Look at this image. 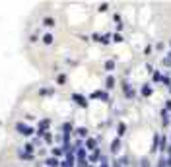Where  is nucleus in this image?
<instances>
[{
  "label": "nucleus",
  "instance_id": "nucleus-12",
  "mask_svg": "<svg viewBox=\"0 0 171 167\" xmlns=\"http://www.w3.org/2000/svg\"><path fill=\"white\" fill-rule=\"evenodd\" d=\"M124 132H127V124H124V123H119V132H117V134H119V136H123Z\"/></svg>",
  "mask_w": 171,
  "mask_h": 167
},
{
  "label": "nucleus",
  "instance_id": "nucleus-8",
  "mask_svg": "<svg viewBox=\"0 0 171 167\" xmlns=\"http://www.w3.org/2000/svg\"><path fill=\"white\" fill-rule=\"evenodd\" d=\"M105 88H107V89H113V88H115V78H113V76H109V78L105 80Z\"/></svg>",
  "mask_w": 171,
  "mask_h": 167
},
{
  "label": "nucleus",
  "instance_id": "nucleus-1",
  "mask_svg": "<svg viewBox=\"0 0 171 167\" xmlns=\"http://www.w3.org/2000/svg\"><path fill=\"white\" fill-rule=\"evenodd\" d=\"M16 128H18V130H22V134H23V136H33V134L37 132V130H35L33 126H27V124H23V123H18V124H16Z\"/></svg>",
  "mask_w": 171,
  "mask_h": 167
},
{
  "label": "nucleus",
  "instance_id": "nucleus-15",
  "mask_svg": "<svg viewBox=\"0 0 171 167\" xmlns=\"http://www.w3.org/2000/svg\"><path fill=\"white\" fill-rule=\"evenodd\" d=\"M115 41H117V43H121V41H123V37H121L119 33H115Z\"/></svg>",
  "mask_w": 171,
  "mask_h": 167
},
{
  "label": "nucleus",
  "instance_id": "nucleus-7",
  "mask_svg": "<svg viewBox=\"0 0 171 167\" xmlns=\"http://www.w3.org/2000/svg\"><path fill=\"white\" fill-rule=\"evenodd\" d=\"M43 25L45 27H52L55 25V18H51V16H49V18H43Z\"/></svg>",
  "mask_w": 171,
  "mask_h": 167
},
{
  "label": "nucleus",
  "instance_id": "nucleus-3",
  "mask_svg": "<svg viewBox=\"0 0 171 167\" xmlns=\"http://www.w3.org/2000/svg\"><path fill=\"white\" fill-rule=\"evenodd\" d=\"M86 150H89V152H95L97 150V140L95 138H88V140H86Z\"/></svg>",
  "mask_w": 171,
  "mask_h": 167
},
{
  "label": "nucleus",
  "instance_id": "nucleus-13",
  "mask_svg": "<svg viewBox=\"0 0 171 167\" xmlns=\"http://www.w3.org/2000/svg\"><path fill=\"white\" fill-rule=\"evenodd\" d=\"M142 95H152V88H150V85H144V88H142Z\"/></svg>",
  "mask_w": 171,
  "mask_h": 167
},
{
  "label": "nucleus",
  "instance_id": "nucleus-10",
  "mask_svg": "<svg viewBox=\"0 0 171 167\" xmlns=\"http://www.w3.org/2000/svg\"><path fill=\"white\" fill-rule=\"evenodd\" d=\"M105 70H107V72L115 70V60H107V62H105Z\"/></svg>",
  "mask_w": 171,
  "mask_h": 167
},
{
  "label": "nucleus",
  "instance_id": "nucleus-16",
  "mask_svg": "<svg viewBox=\"0 0 171 167\" xmlns=\"http://www.w3.org/2000/svg\"><path fill=\"white\" fill-rule=\"evenodd\" d=\"M154 80H156V82H158V80H161V74H160V72H156V74H154Z\"/></svg>",
  "mask_w": 171,
  "mask_h": 167
},
{
  "label": "nucleus",
  "instance_id": "nucleus-2",
  "mask_svg": "<svg viewBox=\"0 0 171 167\" xmlns=\"http://www.w3.org/2000/svg\"><path fill=\"white\" fill-rule=\"evenodd\" d=\"M72 101H74L76 105H80V107H88V99H86L84 95H80V93H74V95H72Z\"/></svg>",
  "mask_w": 171,
  "mask_h": 167
},
{
  "label": "nucleus",
  "instance_id": "nucleus-17",
  "mask_svg": "<svg viewBox=\"0 0 171 167\" xmlns=\"http://www.w3.org/2000/svg\"><path fill=\"white\" fill-rule=\"evenodd\" d=\"M164 64H165V66H169V64H171V58H169V56H167V58H164Z\"/></svg>",
  "mask_w": 171,
  "mask_h": 167
},
{
  "label": "nucleus",
  "instance_id": "nucleus-9",
  "mask_svg": "<svg viewBox=\"0 0 171 167\" xmlns=\"http://www.w3.org/2000/svg\"><path fill=\"white\" fill-rule=\"evenodd\" d=\"M41 39H43V43H45V45H52V39H55V37H52L51 33H45Z\"/></svg>",
  "mask_w": 171,
  "mask_h": 167
},
{
  "label": "nucleus",
  "instance_id": "nucleus-14",
  "mask_svg": "<svg viewBox=\"0 0 171 167\" xmlns=\"http://www.w3.org/2000/svg\"><path fill=\"white\" fill-rule=\"evenodd\" d=\"M56 82H58V84H66V76H64V74H58V76H56Z\"/></svg>",
  "mask_w": 171,
  "mask_h": 167
},
{
  "label": "nucleus",
  "instance_id": "nucleus-19",
  "mask_svg": "<svg viewBox=\"0 0 171 167\" xmlns=\"http://www.w3.org/2000/svg\"><path fill=\"white\" fill-rule=\"evenodd\" d=\"M169 91H171V85H169Z\"/></svg>",
  "mask_w": 171,
  "mask_h": 167
},
{
  "label": "nucleus",
  "instance_id": "nucleus-6",
  "mask_svg": "<svg viewBox=\"0 0 171 167\" xmlns=\"http://www.w3.org/2000/svg\"><path fill=\"white\" fill-rule=\"evenodd\" d=\"M58 163L60 161L56 160V157H49V160H45V165H49V167H60Z\"/></svg>",
  "mask_w": 171,
  "mask_h": 167
},
{
  "label": "nucleus",
  "instance_id": "nucleus-5",
  "mask_svg": "<svg viewBox=\"0 0 171 167\" xmlns=\"http://www.w3.org/2000/svg\"><path fill=\"white\" fill-rule=\"evenodd\" d=\"M119 150H121V140H119V138H115V140L111 142V152L113 154H119Z\"/></svg>",
  "mask_w": 171,
  "mask_h": 167
},
{
  "label": "nucleus",
  "instance_id": "nucleus-4",
  "mask_svg": "<svg viewBox=\"0 0 171 167\" xmlns=\"http://www.w3.org/2000/svg\"><path fill=\"white\" fill-rule=\"evenodd\" d=\"M74 134H76V136H80V138H88V128H86V126H76Z\"/></svg>",
  "mask_w": 171,
  "mask_h": 167
},
{
  "label": "nucleus",
  "instance_id": "nucleus-11",
  "mask_svg": "<svg viewBox=\"0 0 171 167\" xmlns=\"http://www.w3.org/2000/svg\"><path fill=\"white\" fill-rule=\"evenodd\" d=\"M161 123H164V126L169 124V115H167V111H161Z\"/></svg>",
  "mask_w": 171,
  "mask_h": 167
},
{
  "label": "nucleus",
  "instance_id": "nucleus-18",
  "mask_svg": "<svg viewBox=\"0 0 171 167\" xmlns=\"http://www.w3.org/2000/svg\"><path fill=\"white\" fill-rule=\"evenodd\" d=\"M165 109H167V111H171V101H167V103H165Z\"/></svg>",
  "mask_w": 171,
  "mask_h": 167
}]
</instances>
